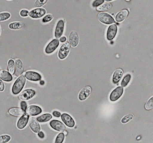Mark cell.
I'll list each match as a JSON object with an SVG mask.
<instances>
[{"label": "cell", "instance_id": "cell-1", "mask_svg": "<svg viewBox=\"0 0 153 143\" xmlns=\"http://www.w3.org/2000/svg\"><path fill=\"white\" fill-rule=\"evenodd\" d=\"M26 77L22 75L18 77L13 85L12 92L14 95H17L21 92L26 84Z\"/></svg>", "mask_w": 153, "mask_h": 143}, {"label": "cell", "instance_id": "cell-2", "mask_svg": "<svg viewBox=\"0 0 153 143\" xmlns=\"http://www.w3.org/2000/svg\"><path fill=\"white\" fill-rule=\"evenodd\" d=\"M71 49L70 43L65 42L62 45L58 53V57L61 60H64L68 56Z\"/></svg>", "mask_w": 153, "mask_h": 143}, {"label": "cell", "instance_id": "cell-3", "mask_svg": "<svg viewBox=\"0 0 153 143\" xmlns=\"http://www.w3.org/2000/svg\"><path fill=\"white\" fill-rule=\"evenodd\" d=\"M98 19L103 24H111L115 23L114 19L111 15L106 13H101L98 15Z\"/></svg>", "mask_w": 153, "mask_h": 143}, {"label": "cell", "instance_id": "cell-4", "mask_svg": "<svg viewBox=\"0 0 153 143\" xmlns=\"http://www.w3.org/2000/svg\"><path fill=\"white\" fill-rule=\"evenodd\" d=\"M36 93V91L34 90L27 89L20 93L19 95V98L21 100L25 101L32 99L35 96Z\"/></svg>", "mask_w": 153, "mask_h": 143}, {"label": "cell", "instance_id": "cell-5", "mask_svg": "<svg viewBox=\"0 0 153 143\" xmlns=\"http://www.w3.org/2000/svg\"><path fill=\"white\" fill-rule=\"evenodd\" d=\"M46 13V10L44 8H36L30 11L29 13V16L32 19H39L43 17Z\"/></svg>", "mask_w": 153, "mask_h": 143}, {"label": "cell", "instance_id": "cell-6", "mask_svg": "<svg viewBox=\"0 0 153 143\" xmlns=\"http://www.w3.org/2000/svg\"><path fill=\"white\" fill-rule=\"evenodd\" d=\"M124 92L123 87H117L114 89L110 95V99L111 102H115L118 100L122 96Z\"/></svg>", "mask_w": 153, "mask_h": 143}, {"label": "cell", "instance_id": "cell-7", "mask_svg": "<svg viewBox=\"0 0 153 143\" xmlns=\"http://www.w3.org/2000/svg\"><path fill=\"white\" fill-rule=\"evenodd\" d=\"M42 110L40 107L36 105H31L27 108L26 110V114L29 116H36L41 114Z\"/></svg>", "mask_w": 153, "mask_h": 143}, {"label": "cell", "instance_id": "cell-8", "mask_svg": "<svg viewBox=\"0 0 153 143\" xmlns=\"http://www.w3.org/2000/svg\"><path fill=\"white\" fill-rule=\"evenodd\" d=\"M50 125L51 127L54 130L58 132H65L66 130V127L61 121L57 120H52L50 122Z\"/></svg>", "mask_w": 153, "mask_h": 143}, {"label": "cell", "instance_id": "cell-9", "mask_svg": "<svg viewBox=\"0 0 153 143\" xmlns=\"http://www.w3.org/2000/svg\"><path fill=\"white\" fill-rule=\"evenodd\" d=\"M59 45V40L57 39H53L47 46L45 48V53L48 54L53 53Z\"/></svg>", "mask_w": 153, "mask_h": 143}, {"label": "cell", "instance_id": "cell-10", "mask_svg": "<svg viewBox=\"0 0 153 143\" xmlns=\"http://www.w3.org/2000/svg\"><path fill=\"white\" fill-rule=\"evenodd\" d=\"M25 76L27 80L33 82H37L40 81L42 76L40 74L34 71H27L25 73Z\"/></svg>", "mask_w": 153, "mask_h": 143}, {"label": "cell", "instance_id": "cell-11", "mask_svg": "<svg viewBox=\"0 0 153 143\" xmlns=\"http://www.w3.org/2000/svg\"><path fill=\"white\" fill-rule=\"evenodd\" d=\"M62 119L64 124L68 127H73L75 126V122L74 119L69 114L63 113L61 116Z\"/></svg>", "mask_w": 153, "mask_h": 143}, {"label": "cell", "instance_id": "cell-12", "mask_svg": "<svg viewBox=\"0 0 153 143\" xmlns=\"http://www.w3.org/2000/svg\"><path fill=\"white\" fill-rule=\"evenodd\" d=\"M117 31V27L116 24L110 25L108 28L107 32V38L108 40H112L116 36Z\"/></svg>", "mask_w": 153, "mask_h": 143}, {"label": "cell", "instance_id": "cell-13", "mask_svg": "<svg viewBox=\"0 0 153 143\" xmlns=\"http://www.w3.org/2000/svg\"><path fill=\"white\" fill-rule=\"evenodd\" d=\"M65 22L63 20H60L57 22L55 31V36L56 39L60 38L63 33L64 29Z\"/></svg>", "mask_w": 153, "mask_h": 143}, {"label": "cell", "instance_id": "cell-14", "mask_svg": "<svg viewBox=\"0 0 153 143\" xmlns=\"http://www.w3.org/2000/svg\"><path fill=\"white\" fill-rule=\"evenodd\" d=\"M29 125L31 130L35 133L40 132L41 127L37 119L35 118L31 117L30 119Z\"/></svg>", "mask_w": 153, "mask_h": 143}, {"label": "cell", "instance_id": "cell-15", "mask_svg": "<svg viewBox=\"0 0 153 143\" xmlns=\"http://www.w3.org/2000/svg\"><path fill=\"white\" fill-rule=\"evenodd\" d=\"M92 89L90 86H87L84 88L79 93L78 95L79 99L84 101L89 97L91 92Z\"/></svg>", "mask_w": 153, "mask_h": 143}, {"label": "cell", "instance_id": "cell-16", "mask_svg": "<svg viewBox=\"0 0 153 143\" xmlns=\"http://www.w3.org/2000/svg\"><path fill=\"white\" fill-rule=\"evenodd\" d=\"M29 119V116L27 114H24L18 120L17 124V127L19 129H22L25 128L28 122Z\"/></svg>", "mask_w": 153, "mask_h": 143}, {"label": "cell", "instance_id": "cell-17", "mask_svg": "<svg viewBox=\"0 0 153 143\" xmlns=\"http://www.w3.org/2000/svg\"><path fill=\"white\" fill-rule=\"evenodd\" d=\"M15 73L16 76L22 75L24 71V67L22 61L20 59H17L15 61Z\"/></svg>", "mask_w": 153, "mask_h": 143}, {"label": "cell", "instance_id": "cell-18", "mask_svg": "<svg viewBox=\"0 0 153 143\" xmlns=\"http://www.w3.org/2000/svg\"><path fill=\"white\" fill-rule=\"evenodd\" d=\"M70 44L73 47H76L79 43V37L78 34L75 31L71 32L69 36Z\"/></svg>", "mask_w": 153, "mask_h": 143}, {"label": "cell", "instance_id": "cell-19", "mask_svg": "<svg viewBox=\"0 0 153 143\" xmlns=\"http://www.w3.org/2000/svg\"><path fill=\"white\" fill-rule=\"evenodd\" d=\"M123 72L121 69H117L114 72L112 77V82L116 84L120 81L123 76Z\"/></svg>", "mask_w": 153, "mask_h": 143}, {"label": "cell", "instance_id": "cell-20", "mask_svg": "<svg viewBox=\"0 0 153 143\" xmlns=\"http://www.w3.org/2000/svg\"><path fill=\"white\" fill-rule=\"evenodd\" d=\"M0 79L6 82H11L13 76L9 72L5 70L0 71Z\"/></svg>", "mask_w": 153, "mask_h": 143}, {"label": "cell", "instance_id": "cell-21", "mask_svg": "<svg viewBox=\"0 0 153 143\" xmlns=\"http://www.w3.org/2000/svg\"><path fill=\"white\" fill-rule=\"evenodd\" d=\"M25 112V111L19 108H12L9 110V114L14 116H22L24 115Z\"/></svg>", "mask_w": 153, "mask_h": 143}, {"label": "cell", "instance_id": "cell-22", "mask_svg": "<svg viewBox=\"0 0 153 143\" xmlns=\"http://www.w3.org/2000/svg\"><path fill=\"white\" fill-rule=\"evenodd\" d=\"M128 10H124L119 12L116 16V20L117 22H121L125 19L128 14Z\"/></svg>", "mask_w": 153, "mask_h": 143}, {"label": "cell", "instance_id": "cell-23", "mask_svg": "<svg viewBox=\"0 0 153 143\" xmlns=\"http://www.w3.org/2000/svg\"><path fill=\"white\" fill-rule=\"evenodd\" d=\"M53 116L50 114H45L42 115V116L38 117L36 118L38 122L39 123H45L48 122L52 119Z\"/></svg>", "mask_w": 153, "mask_h": 143}, {"label": "cell", "instance_id": "cell-24", "mask_svg": "<svg viewBox=\"0 0 153 143\" xmlns=\"http://www.w3.org/2000/svg\"><path fill=\"white\" fill-rule=\"evenodd\" d=\"M111 7H112V4H111L109 3H105L97 7V10L98 11L100 12L106 11L111 9Z\"/></svg>", "mask_w": 153, "mask_h": 143}, {"label": "cell", "instance_id": "cell-25", "mask_svg": "<svg viewBox=\"0 0 153 143\" xmlns=\"http://www.w3.org/2000/svg\"><path fill=\"white\" fill-rule=\"evenodd\" d=\"M8 70L11 74H14L15 71V62L12 59H10L8 61Z\"/></svg>", "mask_w": 153, "mask_h": 143}, {"label": "cell", "instance_id": "cell-26", "mask_svg": "<svg viewBox=\"0 0 153 143\" xmlns=\"http://www.w3.org/2000/svg\"><path fill=\"white\" fill-rule=\"evenodd\" d=\"M23 24L20 22H13L12 23H10L9 25V27L10 29L14 30H20L23 27Z\"/></svg>", "mask_w": 153, "mask_h": 143}, {"label": "cell", "instance_id": "cell-27", "mask_svg": "<svg viewBox=\"0 0 153 143\" xmlns=\"http://www.w3.org/2000/svg\"><path fill=\"white\" fill-rule=\"evenodd\" d=\"M131 78V75L130 74H128L126 75L125 76V77H124L122 82H121V86L123 87H126L130 82Z\"/></svg>", "mask_w": 153, "mask_h": 143}, {"label": "cell", "instance_id": "cell-28", "mask_svg": "<svg viewBox=\"0 0 153 143\" xmlns=\"http://www.w3.org/2000/svg\"><path fill=\"white\" fill-rule=\"evenodd\" d=\"M10 13L8 12H3L0 13V21H4L10 19Z\"/></svg>", "mask_w": 153, "mask_h": 143}, {"label": "cell", "instance_id": "cell-29", "mask_svg": "<svg viewBox=\"0 0 153 143\" xmlns=\"http://www.w3.org/2000/svg\"><path fill=\"white\" fill-rule=\"evenodd\" d=\"M11 137L7 135L0 136V143H6L10 142Z\"/></svg>", "mask_w": 153, "mask_h": 143}, {"label": "cell", "instance_id": "cell-30", "mask_svg": "<svg viewBox=\"0 0 153 143\" xmlns=\"http://www.w3.org/2000/svg\"><path fill=\"white\" fill-rule=\"evenodd\" d=\"M134 117V116L133 114H129V115H127V116H125L122 118V120H121V122L123 124H126V123L130 121L131 119H133Z\"/></svg>", "mask_w": 153, "mask_h": 143}, {"label": "cell", "instance_id": "cell-31", "mask_svg": "<svg viewBox=\"0 0 153 143\" xmlns=\"http://www.w3.org/2000/svg\"><path fill=\"white\" fill-rule=\"evenodd\" d=\"M65 139V134L63 133H60L56 136L55 143H63Z\"/></svg>", "mask_w": 153, "mask_h": 143}, {"label": "cell", "instance_id": "cell-32", "mask_svg": "<svg viewBox=\"0 0 153 143\" xmlns=\"http://www.w3.org/2000/svg\"><path fill=\"white\" fill-rule=\"evenodd\" d=\"M53 19V15L51 14H48L45 16L44 18L42 19V21L43 23H46V22H49L52 21Z\"/></svg>", "mask_w": 153, "mask_h": 143}, {"label": "cell", "instance_id": "cell-33", "mask_svg": "<svg viewBox=\"0 0 153 143\" xmlns=\"http://www.w3.org/2000/svg\"><path fill=\"white\" fill-rule=\"evenodd\" d=\"M47 2V0H37L35 2V5L36 7H41L45 5Z\"/></svg>", "mask_w": 153, "mask_h": 143}, {"label": "cell", "instance_id": "cell-34", "mask_svg": "<svg viewBox=\"0 0 153 143\" xmlns=\"http://www.w3.org/2000/svg\"><path fill=\"white\" fill-rule=\"evenodd\" d=\"M153 108V97L148 101L145 105V108L147 110L151 109Z\"/></svg>", "mask_w": 153, "mask_h": 143}, {"label": "cell", "instance_id": "cell-35", "mask_svg": "<svg viewBox=\"0 0 153 143\" xmlns=\"http://www.w3.org/2000/svg\"><path fill=\"white\" fill-rule=\"evenodd\" d=\"M104 0H96L92 3V6L94 7H98L100 6L104 2Z\"/></svg>", "mask_w": 153, "mask_h": 143}, {"label": "cell", "instance_id": "cell-36", "mask_svg": "<svg viewBox=\"0 0 153 143\" xmlns=\"http://www.w3.org/2000/svg\"><path fill=\"white\" fill-rule=\"evenodd\" d=\"M21 109L24 111H26L27 108V104L25 101H22L20 102Z\"/></svg>", "mask_w": 153, "mask_h": 143}, {"label": "cell", "instance_id": "cell-37", "mask_svg": "<svg viewBox=\"0 0 153 143\" xmlns=\"http://www.w3.org/2000/svg\"><path fill=\"white\" fill-rule=\"evenodd\" d=\"M28 11L26 10H22L20 12V15L22 17H26L29 15Z\"/></svg>", "mask_w": 153, "mask_h": 143}, {"label": "cell", "instance_id": "cell-38", "mask_svg": "<svg viewBox=\"0 0 153 143\" xmlns=\"http://www.w3.org/2000/svg\"><path fill=\"white\" fill-rule=\"evenodd\" d=\"M53 116L59 118L62 116L61 112L58 111H54L53 113Z\"/></svg>", "mask_w": 153, "mask_h": 143}, {"label": "cell", "instance_id": "cell-39", "mask_svg": "<svg viewBox=\"0 0 153 143\" xmlns=\"http://www.w3.org/2000/svg\"><path fill=\"white\" fill-rule=\"evenodd\" d=\"M4 89V84L2 80L0 79V92L3 91Z\"/></svg>", "mask_w": 153, "mask_h": 143}, {"label": "cell", "instance_id": "cell-40", "mask_svg": "<svg viewBox=\"0 0 153 143\" xmlns=\"http://www.w3.org/2000/svg\"><path fill=\"white\" fill-rule=\"evenodd\" d=\"M38 136L39 137L40 139H43V138H45V134H44V133H43V132H41V131L39 132L38 133Z\"/></svg>", "mask_w": 153, "mask_h": 143}, {"label": "cell", "instance_id": "cell-41", "mask_svg": "<svg viewBox=\"0 0 153 143\" xmlns=\"http://www.w3.org/2000/svg\"><path fill=\"white\" fill-rule=\"evenodd\" d=\"M60 40L62 43L65 42L66 41V38L65 36L62 37L60 38Z\"/></svg>", "mask_w": 153, "mask_h": 143}, {"label": "cell", "instance_id": "cell-42", "mask_svg": "<svg viewBox=\"0 0 153 143\" xmlns=\"http://www.w3.org/2000/svg\"><path fill=\"white\" fill-rule=\"evenodd\" d=\"M40 83V84H41V85H44V84H45V81H40V83Z\"/></svg>", "mask_w": 153, "mask_h": 143}, {"label": "cell", "instance_id": "cell-43", "mask_svg": "<svg viewBox=\"0 0 153 143\" xmlns=\"http://www.w3.org/2000/svg\"><path fill=\"white\" fill-rule=\"evenodd\" d=\"M1 27H0V35H1Z\"/></svg>", "mask_w": 153, "mask_h": 143}, {"label": "cell", "instance_id": "cell-44", "mask_svg": "<svg viewBox=\"0 0 153 143\" xmlns=\"http://www.w3.org/2000/svg\"><path fill=\"white\" fill-rule=\"evenodd\" d=\"M0 71H1V70H0Z\"/></svg>", "mask_w": 153, "mask_h": 143}]
</instances>
